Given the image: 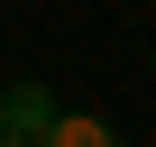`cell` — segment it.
I'll return each instance as SVG.
<instances>
[{
  "mask_svg": "<svg viewBox=\"0 0 156 147\" xmlns=\"http://www.w3.org/2000/svg\"><path fill=\"white\" fill-rule=\"evenodd\" d=\"M0 147H37V138H0Z\"/></svg>",
  "mask_w": 156,
  "mask_h": 147,
  "instance_id": "3957f363",
  "label": "cell"
},
{
  "mask_svg": "<svg viewBox=\"0 0 156 147\" xmlns=\"http://www.w3.org/2000/svg\"><path fill=\"white\" fill-rule=\"evenodd\" d=\"M37 147H119V129H110L101 110H55V129H46Z\"/></svg>",
  "mask_w": 156,
  "mask_h": 147,
  "instance_id": "7a4b0ae2",
  "label": "cell"
},
{
  "mask_svg": "<svg viewBox=\"0 0 156 147\" xmlns=\"http://www.w3.org/2000/svg\"><path fill=\"white\" fill-rule=\"evenodd\" d=\"M55 83H9V92H0V138H46L55 129Z\"/></svg>",
  "mask_w": 156,
  "mask_h": 147,
  "instance_id": "6da1fadb",
  "label": "cell"
}]
</instances>
